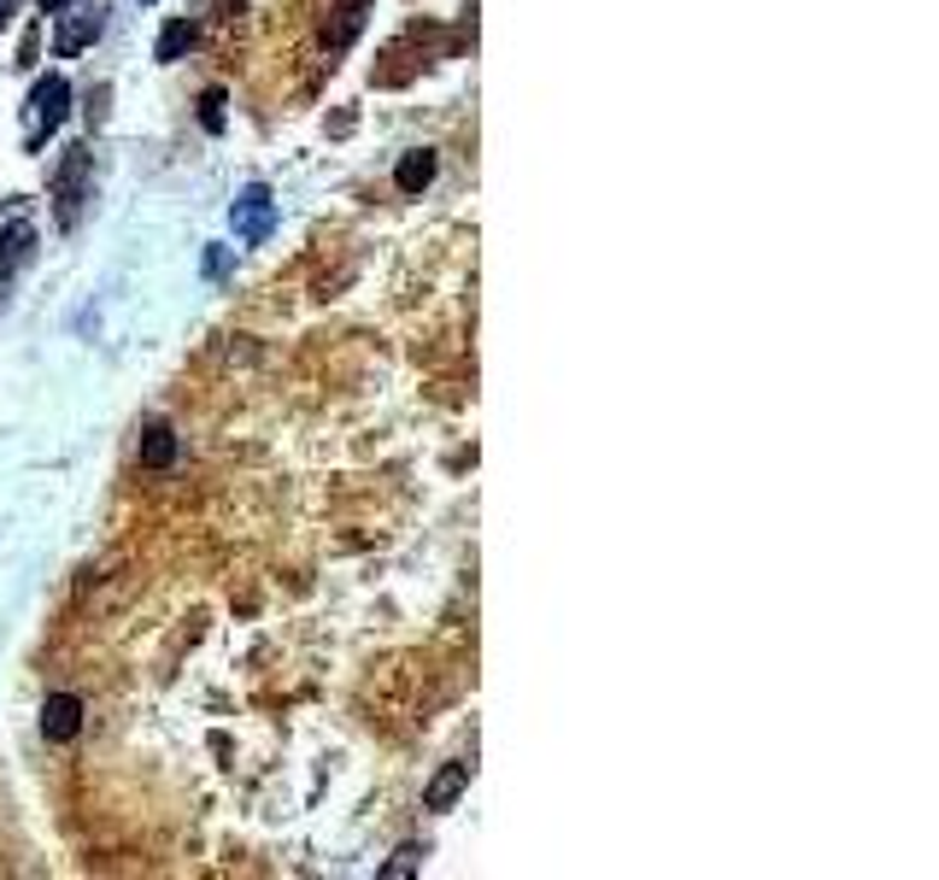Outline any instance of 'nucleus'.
I'll return each mask as SVG.
<instances>
[{"instance_id":"f257e3e1","label":"nucleus","mask_w":939,"mask_h":880,"mask_svg":"<svg viewBox=\"0 0 939 880\" xmlns=\"http://www.w3.org/2000/svg\"><path fill=\"white\" fill-rule=\"evenodd\" d=\"M89 176H94V148L89 141H71L53 165V212H59V230H77L83 218V200H89Z\"/></svg>"},{"instance_id":"f03ea898","label":"nucleus","mask_w":939,"mask_h":880,"mask_svg":"<svg viewBox=\"0 0 939 880\" xmlns=\"http://www.w3.org/2000/svg\"><path fill=\"white\" fill-rule=\"evenodd\" d=\"M71 118V83L59 71L36 77L30 83V100H24V148L36 153L48 135H59V124Z\"/></svg>"},{"instance_id":"7ed1b4c3","label":"nucleus","mask_w":939,"mask_h":880,"mask_svg":"<svg viewBox=\"0 0 939 880\" xmlns=\"http://www.w3.org/2000/svg\"><path fill=\"white\" fill-rule=\"evenodd\" d=\"M230 230H235V241H248V247L271 241V230H276V194L264 189V182H253V189H241V194H235V206H230Z\"/></svg>"},{"instance_id":"20e7f679","label":"nucleus","mask_w":939,"mask_h":880,"mask_svg":"<svg viewBox=\"0 0 939 880\" xmlns=\"http://www.w3.org/2000/svg\"><path fill=\"white\" fill-rule=\"evenodd\" d=\"M53 18H59V30H53V53L59 59H77L83 48H94L100 30H107V12H100V7H77V0L65 12H53Z\"/></svg>"},{"instance_id":"39448f33","label":"nucleus","mask_w":939,"mask_h":880,"mask_svg":"<svg viewBox=\"0 0 939 880\" xmlns=\"http://www.w3.org/2000/svg\"><path fill=\"white\" fill-rule=\"evenodd\" d=\"M42 734L48 740H77V734H83V699H77V692H48L42 699Z\"/></svg>"},{"instance_id":"423d86ee","label":"nucleus","mask_w":939,"mask_h":880,"mask_svg":"<svg viewBox=\"0 0 939 880\" xmlns=\"http://www.w3.org/2000/svg\"><path fill=\"white\" fill-rule=\"evenodd\" d=\"M435 171H441V153L435 148H412V153H400V165H394V189L400 194H423L428 182H435Z\"/></svg>"},{"instance_id":"0eeeda50","label":"nucleus","mask_w":939,"mask_h":880,"mask_svg":"<svg viewBox=\"0 0 939 880\" xmlns=\"http://www.w3.org/2000/svg\"><path fill=\"white\" fill-rule=\"evenodd\" d=\"M30 259H36V230H30L24 218H12V235L0 241V289H7V282L24 271Z\"/></svg>"},{"instance_id":"6e6552de","label":"nucleus","mask_w":939,"mask_h":880,"mask_svg":"<svg viewBox=\"0 0 939 880\" xmlns=\"http://www.w3.org/2000/svg\"><path fill=\"white\" fill-rule=\"evenodd\" d=\"M470 787V763H441V775L423 787V810H453Z\"/></svg>"},{"instance_id":"1a4fd4ad","label":"nucleus","mask_w":939,"mask_h":880,"mask_svg":"<svg viewBox=\"0 0 939 880\" xmlns=\"http://www.w3.org/2000/svg\"><path fill=\"white\" fill-rule=\"evenodd\" d=\"M364 18H371V0H346V7H335V24H323V48L341 53L364 30Z\"/></svg>"},{"instance_id":"9d476101","label":"nucleus","mask_w":939,"mask_h":880,"mask_svg":"<svg viewBox=\"0 0 939 880\" xmlns=\"http://www.w3.org/2000/svg\"><path fill=\"white\" fill-rule=\"evenodd\" d=\"M176 453H182V441L171 435L165 423H153L148 435H141V469H171V464H176Z\"/></svg>"},{"instance_id":"9b49d317","label":"nucleus","mask_w":939,"mask_h":880,"mask_svg":"<svg viewBox=\"0 0 939 880\" xmlns=\"http://www.w3.org/2000/svg\"><path fill=\"white\" fill-rule=\"evenodd\" d=\"M200 42V30L189 24V18H176V24H165V36H159V48H153V59H159V65H176V59L182 53H189Z\"/></svg>"},{"instance_id":"f8f14e48","label":"nucleus","mask_w":939,"mask_h":880,"mask_svg":"<svg viewBox=\"0 0 939 880\" xmlns=\"http://www.w3.org/2000/svg\"><path fill=\"white\" fill-rule=\"evenodd\" d=\"M423 846H417V839H405V846L394 851V857H387V863H382V880H412L417 869H423Z\"/></svg>"},{"instance_id":"ddd939ff","label":"nucleus","mask_w":939,"mask_h":880,"mask_svg":"<svg viewBox=\"0 0 939 880\" xmlns=\"http://www.w3.org/2000/svg\"><path fill=\"white\" fill-rule=\"evenodd\" d=\"M223 107H230V94H223L218 83L200 94V130H206V135H223V124H230V118H223Z\"/></svg>"},{"instance_id":"4468645a","label":"nucleus","mask_w":939,"mask_h":880,"mask_svg":"<svg viewBox=\"0 0 939 880\" xmlns=\"http://www.w3.org/2000/svg\"><path fill=\"white\" fill-rule=\"evenodd\" d=\"M206 276H230V247H206Z\"/></svg>"},{"instance_id":"2eb2a0df","label":"nucleus","mask_w":939,"mask_h":880,"mask_svg":"<svg viewBox=\"0 0 939 880\" xmlns=\"http://www.w3.org/2000/svg\"><path fill=\"white\" fill-rule=\"evenodd\" d=\"M36 7H42V12H65L71 0H36Z\"/></svg>"},{"instance_id":"dca6fc26","label":"nucleus","mask_w":939,"mask_h":880,"mask_svg":"<svg viewBox=\"0 0 939 880\" xmlns=\"http://www.w3.org/2000/svg\"><path fill=\"white\" fill-rule=\"evenodd\" d=\"M18 12V0H0V24H7V18Z\"/></svg>"},{"instance_id":"f3484780","label":"nucleus","mask_w":939,"mask_h":880,"mask_svg":"<svg viewBox=\"0 0 939 880\" xmlns=\"http://www.w3.org/2000/svg\"><path fill=\"white\" fill-rule=\"evenodd\" d=\"M141 7H159V0H141Z\"/></svg>"}]
</instances>
